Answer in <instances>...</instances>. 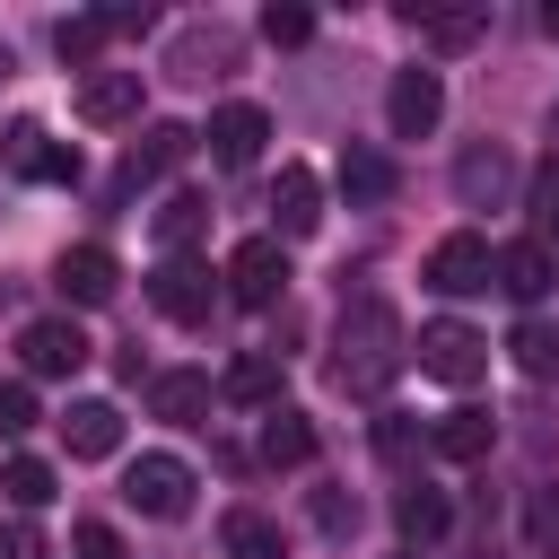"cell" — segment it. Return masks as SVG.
Listing matches in <instances>:
<instances>
[{"label": "cell", "instance_id": "8fae6325", "mask_svg": "<svg viewBox=\"0 0 559 559\" xmlns=\"http://www.w3.org/2000/svg\"><path fill=\"white\" fill-rule=\"evenodd\" d=\"M262 140H271V114H262V105H218V114H210V157H218L227 175H245V166L262 157Z\"/></svg>", "mask_w": 559, "mask_h": 559}, {"label": "cell", "instance_id": "9a60e30c", "mask_svg": "<svg viewBox=\"0 0 559 559\" xmlns=\"http://www.w3.org/2000/svg\"><path fill=\"white\" fill-rule=\"evenodd\" d=\"M550 280H559V262H550V245H542V236H515V245H498V288H507V297H524V306H533Z\"/></svg>", "mask_w": 559, "mask_h": 559}, {"label": "cell", "instance_id": "1f68e13d", "mask_svg": "<svg viewBox=\"0 0 559 559\" xmlns=\"http://www.w3.org/2000/svg\"><path fill=\"white\" fill-rule=\"evenodd\" d=\"M314 533H358V498H341V489H314Z\"/></svg>", "mask_w": 559, "mask_h": 559}, {"label": "cell", "instance_id": "44dd1931", "mask_svg": "<svg viewBox=\"0 0 559 559\" xmlns=\"http://www.w3.org/2000/svg\"><path fill=\"white\" fill-rule=\"evenodd\" d=\"M218 393H227V402H271V411H280V358H271V349H236L227 376H218Z\"/></svg>", "mask_w": 559, "mask_h": 559}, {"label": "cell", "instance_id": "74e56055", "mask_svg": "<svg viewBox=\"0 0 559 559\" xmlns=\"http://www.w3.org/2000/svg\"><path fill=\"white\" fill-rule=\"evenodd\" d=\"M542 35H550V44H559V0H550V9H542Z\"/></svg>", "mask_w": 559, "mask_h": 559}, {"label": "cell", "instance_id": "484cf974", "mask_svg": "<svg viewBox=\"0 0 559 559\" xmlns=\"http://www.w3.org/2000/svg\"><path fill=\"white\" fill-rule=\"evenodd\" d=\"M507 349H515V367H524V376H559V323H542V314H524Z\"/></svg>", "mask_w": 559, "mask_h": 559}, {"label": "cell", "instance_id": "836d02e7", "mask_svg": "<svg viewBox=\"0 0 559 559\" xmlns=\"http://www.w3.org/2000/svg\"><path fill=\"white\" fill-rule=\"evenodd\" d=\"M26 428H35V393L9 376V384H0V437H26Z\"/></svg>", "mask_w": 559, "mask_h": 559}, {"label": "cell", "instance_id": "603a6c76", "mask_svg": "<svg viewBox=\"0 0 559 559\" xmlns=\"http://www.w3.org/2000/svg\"><path fill=\"white\" fill-rule=\"evenodd\" d=\"M437 52H463V44H480L489 35V9H428V17H411Z\"/></svg>", "mask_w": 559, "mask_h": 559}, {"label": "cell", "instance_id": "d6986e66", "mask_svg": "<svg viewBox=\"0 0 559 559\" xmlns=\"http://www.w3.org/2000/svg\"><path fill=\"white\" fill-rule=\"evenodd\" d=\"M0 498H9L17 515H35V507L61 498V472H52L44 454H9V463H0Z\"/></svg>", "mask_w": 559, "mask_h": 559}, {"label": "cell", "instance_id": "30bf717a", "mask_svg": "<svg viewBox=\"0 0 559 559\" xmlns=\"http://www.w3.org/2000/svg\"><path fill=\"white\" fill-rule=\"evenodd\" d=\"M507 192H515V157H507L498 140H472V148L454 157V201H463V210H498Z\"/></svg>", "mask_w": 559, "mask_h": 559}, {"label": "cell", "instance_id": "277c9868", "mask_svg": "<svg viewBox=\"0 0 559 559\" xmlns=\"http://www.w3.org/2000/svg\"><path fill=\"white\" fill-rule=\"evenodd\" d=\"M437 114H445V79H437L428 61L393 70V87H384V122H393V140H428Z\"/></svg>", "mask_w": 559, "mask_h": 559}, {"label": "cell", "instance_id": "83f0119b", "mask_svg": "<svg viewBox=\"0 0 559 559\" xmlns=\"http://www.w3.org/2000/svg\"><path fill=\"white\" fill-rule=\"evenodd\" d=\"M105 35H114V26H105V9H87V17H61V26H52V52H61L70 70H87Z\"/></svg>", "mask_w": 559, "mask_h": 559}, {"label": "cell", "instance_id": "f35d334b", "mask_svg": "<svg viewBox=\"0 0 559 559\" xmlns=\"http://www.w3.org/2000/svg\"><path fill=\"white\" fill-rule=\"evenodd\" d=\"M9 70H17V61H9V44H0V79H9Z\"/></svg>", "mask_w": 559, "mask_h": 559}, {"label": "cell", "instance_id": "f546056e", "mask_svg": "<svg viewBox=\"0 0 559 559\" xmlns=\"http://www.w3.org/2000/svg\"><path fill=\"white\" fill-rule=\"evenodd\" d=\"M201 218H210V210H201V201H192V192H175V201H166V210H157V245H166V253H183V245H192V236H201Z\"/></svg>", "mask_w": 559, "mask_h": 559}, {"label": "cell", "instance_id": "e0dca14e", "mask_svg": "<svg viewBox=\"0 0 559 559\" xmlns=\"http://www.w3.org/2000/svg\"><path fill=\"white\" fill-rule=\"evenodd\" d=\"M61 437H70V454H79V463H105V454L122 445V411H114V402H70Z\"/></svg>", "mask_w": 559, "mask_h": 559}, {"label": "cell", "instance_id": "5bb4252c", "mask_svg": "<svg viewBox=\"0 0 559 559\" xmlns=\"http://www.w3.org/2000/svg\"><path fill=\"white\" fill-rule=\"evenodd\" d=\"M140 114V70H87L79 79V122H131Z\"/></svg>", "mask_w": 559, "mask_h": 559}, {"label": "cell", "instance_id": "2e32d148", "mask_svg": "<svg viewBox=\"0 0 559 559\" xmlns=\"http://www.w3.org/2000/svg\"><path fill=\"white\" fill-rule=\"evenodd\" d=\"M148 411L175 419V428H201V411H210V376H201V367H166V376H148Z\"/></svg>", "mask_w": 559, "mask_h": 559}, {"label": "cell", "instance_id": "4fadbf2b", "mask_svg": "<svg viewBox=\"0 0 559 559\" xmlns=\"http://www.w3.org/2000/svg\"><path fill=\"white\" fill-rule=\"evenodd\" d=\"M52 280H61V297H70V306H105L122 271H114V253H105V245H70V253L52 262Z\"/></svg>", "mask_w": 559, "mask_h": 559}, {"label": "cell", "instance_id": "9c48e42d", "mask_svg": "<svg viewBox=\"0 0 559 559\" xmlns=\"http://www.w3.org/2000/svg\"><path fill=\"white\" fill-rule=\"evenodd\" d=\"M17 358H26V376H79L87 367V332L70 314H35L17 332Z\"/></svg>", "mask_w": 559, "mask_h": 559}, {"label": "cell", "instance_id": "d590c367", "mask_svg": "<svg viewBox=\"0 0 559 559\" xmlns=\"http://www.w3.org/2000/svg\"><path fill=\"white\" fill-rule=\"evenodd\" d=\"M376 454H384V463H411V419H402V411L376 419Z\"/></svg>", "mask_w": 559, "mask_h": 559}, {"label": "cell", "instance_id": "ba28073f", "mask_svg": "<svg viewBox=\"0 0 559 559\" xmlns=\"http://www.w3.org/2000/svg\"><path fill=\"white\" fill-rule=\"evenodd\" d=\"M0 157H9V175H26V183H79V148L52 140L44 122H17V131L0 140Z\"/></svg>", "mask_w": 559, "mask_h": 559}, {"label": "cell", "instance_id": "d4e9b609", "mask_svg": "<svg viewBox=\"0 0 559 559\" xmlns=\"http://www.w3.org/2000/svg\"><path fill=\"white\" fill-rule=\"evenodd\" d=\"M402 542H437L445 524H454V507H445V489H402Z\"/></svg>", "mask_w": 559, "mask_h": 559}, {"label": "cell", "instance_id": "7a4b0ae2", "mask_svg": "<svg viewBox=\"0 0 559 559\" xmlns=\"http://www.w3.org/2000/svg\"><path fill=\"white\" fill-rule=\"evenodd\" d=\"M148 306H157V314H175V323H210V306H218V280H210V262H192V253H166V262L148 271Z\"/></svg>", "mask_w": 559, "mask_h": 559}, {"label": "cell", "instance_id": "f1b7e54d", "mask_svg": "<svg viewBox=\"0 0 559 559\" xmlns=\"http://www.w3.org/2000/svg\"><path fill=\"white\" fill-rule=\"evenodd\" d=\"M227 550H236V559H280V524L253 515V507H236V515H227Z\"/></svg>", "mask_w": 559, "mask_h": 559}, {"label": "cell", "instance_id": "3957f363", "mask_svg": "<svg viewBox=\"0 0 559 559\" xmlns=\"http://www.w3.org/2000/svg\"><path fill=\"white\" fill-rule=\"evenodd\" d=\"M122 498H131L140 515L175 524V515H192V463H175V454H140V463L122 472Z\"/></svg>", "mask_w": 559, "mask_h": 559}, {"label": "cell", "instance_id": "8d00e7d4", "mask_svg": "<svg viewBox=\"0 0 559 559\" xmlns=\"http://www.w3.org/2000/svg\"><path fill=\"white\" fill-rule=\"evenodd\" d=\"M79 559H122V542H114V524H79Z\"/></svg>", "mask_w": 559, "mask_h": 559}, {"label": "cell", "instance_id": "4316f807", "mask_svg": "<svg viewBox=\"0 0 559 559\" xmlns=\"http://www.w3.org/2000/svg\"><path fill=\"white\" fill-rule=\"evenodd\" d=\"M524 542H533L542 559H559V480H533V489H524Z\"/></svg>", "mask_w": 559, "mask_h": 559}, {"label": "cell", "instance_id": "e575fe53", "mask_svg": "<svg viewBox=\"0 0 559 559\" xmlns=\"http://www.w3.org/2000/svg\"><path fill=\"white\" fill-rule=\"evenodd\" d=\"M0 559H44V533L26 515H0Z\"/></svg>", "mask_w": 559, "mask_h": 559}, {"label": "cell", "instance_id": "ac0fdd59", "mask_svg": "<svg viewBox=\"0 0 559 559\" xmlns=\"http://www.w3.org/2000/svg\"><path fill=\"white\" fill-rule=\"evenodd\" d=\"M428 445H437V454H445V463H480V454H489V445H498V419H489V411H472V402H463V411H445V419H437V428H428Z\"/></svg>", "mask_w": 559, "mask_h": 559}, {"label": "cell", "instance_id": "cb8c5ba5", "mask_svg": "<svg viewBox=\"0 0 559 559\" xmlns=\"http://www.w3.org/2000/svg\"><path fill=\"white\" fill-rule=\"evenodd\" d=\"M183 148H192V131L183 122H157L140 148H131V183H148V175H166V166H183Z\"/></svg>", "mask_w": 559, "mask_h": 559}, {"label": "cell", "instance_id": "ffe728a7", "mask_svg": "<svg viewBox=\"0 0 559 559\" xmlns=\"http://www.w3.org/2000/svg\"><path fill=\"white\" fill-rule=\"evenodd\" d=\"M271 210H280V236H314V227H323V192H314V175H306V166H280Z\"/></svg>", "mask_w": 559, "mask_h": 559}, {"label": "cell", "instance_id": "7402d4cb", "mask_svg": "<svg viewBox=\"0 0 559 559\" xmlns=\"http://www.w3.org/2000/svg\"><path fill=\"white\" fill-rule=\"evenodd\" d=\"M262 463H288V472L314 463V419L306 411H271L262 419Z\"/></svg>", "mask_w": 559, "mask_h": 559}, {"label": "cell", "instance_id": "7c38bea8", "mask_svg": "<svg viewBox=\"0 0 559 559\" xmlns=\"http://www.w3.org/2000/svg\"><path fill=\"white\" fill-rule=\"evenodd\" d=\"M393 192H402V166H393L384 148L349 140V148H341V201H349V210H384Z\"/></svg>", "mask_w": 559, "mask_h": 559}, {"label": "cell", "instance_id": "8992f818", "mask_svg": "<svg viewBox=\"0 0 559 559\" xmlns=\"http://www.w3.org/2000/svg\"><path fill=\"white\" fill-rule=\"evenodd\" d=\"M218 280H227V297H236V306H271V297L288 288V253H280V236H245V245L227 253V271H218Z\"/></svg>", "mask_w": 559, "mask_h": 559}, {"label": "cell", "instance_id": "4dcf8cb0", "mask_svg": "<svg viewBox=\"0 0 559 559\" xmlns=\"http://www.w3.org/2000/svg\"><path fill=\"white\" fill-rule=\"evenodd\" d=\"M533 236H542V245L559 236V157H550V166L533 175Z\"/></svg>", "mask_w": 559, "mask_h": 559}, {"label": "cell", "instance_id": "d6a6232c", "mask_svg": "<svg viewBox=\"0 0 559 559\" xmlns=\"http://www.w3.org/2000/svg\"><path fill=\"white\" fill-rule=\"evenodd\" d=\"M262 35H271V44H306V35H314V9H280V0H271V9H262Z\"/></svg>", "mask_w": 559, "mask_h": 559}, {"label": "cell", "instance_id": "6da1fadb", "mask_svg": "<svg viewBox=\"0 0 559 559\" xmlns=\"http://www.w3.org/2000/svg\"><path fill=\"white\" fill-rule=\"evenodd\" d=\"M402 314H393V297H376V288H358V297H341V314H332V376L349 384V393H384L393 384V367H402Z\"/></svg>", "mask_w": 559, "mask_h": 559}, {"label": "cell", "instance_id": "5b68a950", "mask_svg": "<svg viewBox=\"0 0 559 559\" xmlns=\"http://www.w3.org/2000/svg\"><path fill=\"white\" fill-rule=\"evenodd\" d=\"M489 280H498V253H489V236L454 227V236H437V245H428V288H445V297H472V288H489Z\"/></svg>", "mask_w": 559, "mask_h": 559}, {"label": "cell", "instance_id": "52a82bcc", "mask_svg": "<svg viewBox=\"0 0 559 559\" xmlns=\"http://www.w3.org/2000/svg\"><path fill=\"white\" fill-rule=\"evenodd\" d=\"M419 367H428L437 384H480L489 341H480L472 323H419Z\"/></svg>", "mask_w": 559, "mask_h": 559}]
</instances>
